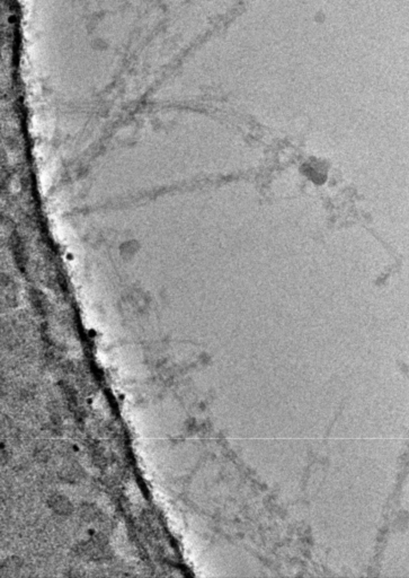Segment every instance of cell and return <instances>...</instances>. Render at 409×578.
<instances>
[{"mask_svg": "<svg viewBox=\"0 0 409 578\" xmlns=\"http://www.w3.org/2000/svg\"><path fill=\"white\" fill-rule=\"evenodd\" d=\"M50 507L52 508L55 513L61 515H67L70 513L71 509H73L70 501L67 498H64L63 496H59V495L51 498Z\"/></svg>", "mask_w": 409, "mask_h": 578, "instance_id": "cell-1", "label": "cell"}]
</instances>
